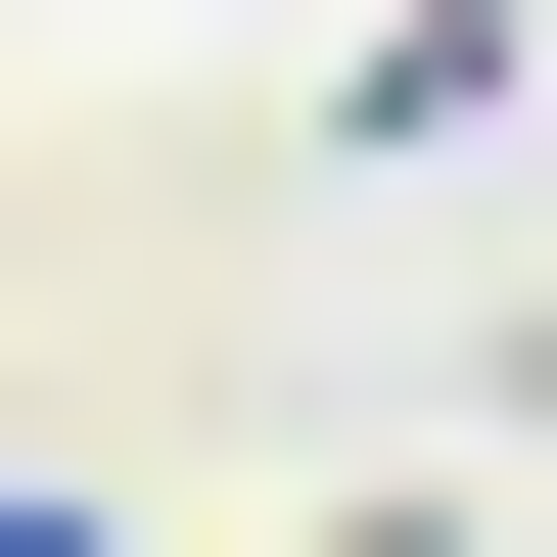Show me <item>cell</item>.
<instances>
[{"label": "cell", "mask_w": 557, "mask_h": 557, "mask_svg": "<svg viewBox=\"0 0 557 557\" xmlns=\"http://www.w3.org/2000/svg\"><path fill=\"white\" fill-rule=\"evenodd\" d=\"M325 557H511V511H325Z\"/></svg>", "instance_id": "obj_1"}]
</instances>
